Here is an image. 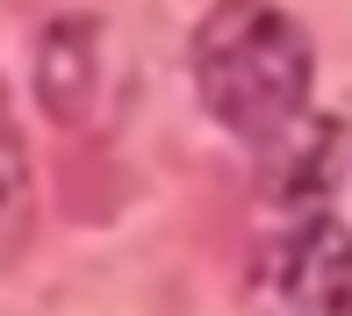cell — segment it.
<instances>
[{"mask_svg": "<svg viewBox=\"0 0 352 316\" xmlns=\"http://www.w3.org/2000/svg\"><path fill=\"white\" fill-rule=\"evenodd\" d=\"M187 72L216 130L274 151L316 87V43L280 0H216L187 36Z\"/></svg>", "mask_w": 352, "mask_h": 316, "instance_id": "1", "label": "cell"}, {"mask_svg": "<svg viewBox=\"0 0 352 316\" xmlns=\"http://www.w3.org/2000/svg\"><path fill=\"white\" fill-rule=\"evenodd\" d=\"M280 295L295 316H352V230L309 216L280 251Z\"/></svg>", "mask_w": 352, "mask_h": 316, "instance_id": "2", "label": "cell"}, {"mask_svg": "<svg viewBox=\"0 0 352 316\" xmlns=\"http://www.w3.org/2000/svg\"><path fill=\"white\" fill-rule=\"evenodd\" d=\"M29 230H36V166H29L22 130L0 108V273L29 251Z\"/></svg>", "mask_w": 352, "mask_h": 316, "instance_id": "3", "label": "cell"}, {"mask_svg": "<svg viewBox=\"0 0 352 316\" xmlns=\"http://www.w3.org/2000/svg\"><path fill=\"white\" fill-rule=\"evenodd\" d=\"M94 29L87 22H58L51 36H43V51H36V87H43V108H51L58 122H72L79 115V101H87V87H94V72H87V58H79V43H87Z\"/></svg>", "mask_w": 352, "mask_h": 316, "instance_id": "4", "label": "cell"}]
</instances>
